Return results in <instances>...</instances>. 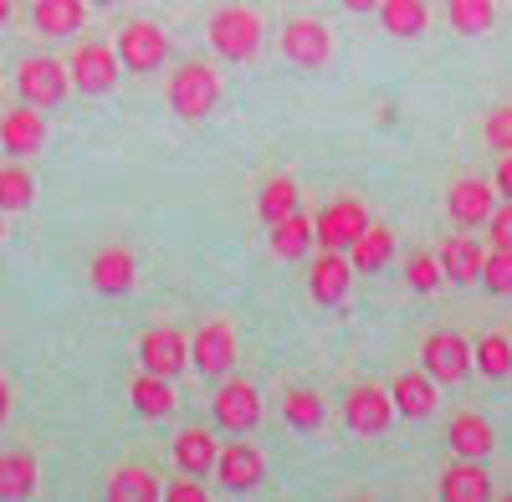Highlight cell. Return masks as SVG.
Returning <instances> with one entry per match:
<instances>
[{"mask_svg":"<svg viewBox=\"0 0 512 502\" xmlns=\"http://www.w3.org/2000/svg\"><path fill=\"white\" fill-rule=\"evenodd\" d=\"M487 144H492L497 154H512V103L487 113Z\"/></svg>","mask_w":512,"mask_h":502,"instance_id":"37","label":"cell"},{"mask_svg":"<svg viewBox=\"0 0 512 502\" xmlns=\"http://www.w3.org/2000/svg\"><path fill=\"white\" fill-rule=\"evenodd\" d=\"M6 415H11V385H6V374H0V426H6Z\"/></svg>","mask_w":512,"mask_h":502,"instance_id":"41","label":"cell"},{"mask_svg":"<svg viewBox=\"0 0 512 502\" xmlns=\"http://www.w3.org/2000/svg\"><path fill=\"white\" fill-rule=\"evenodd\" d=\"M216 477L226 492H251L256 482L267 477V462H262V451L246 446V441H231L221 456H216Z\"/></svg>","mask_w":512,"mask_h":502,"instance_id":"15","label":"cell"},{"mask_svg":"<svg viewBox=\"0 0 512 502\" xmlns=\"http://www.w3.org/2000/svg\"><path fill=\"white\" fill-rule=\"evenodd\" d=\"M492 441H497L492 426L482 421V415H472V410L451 421V451H456V456H477V462H482V456L492 451Z\"/></svg>","mask_w":512,"mask_h":502,"instance_id":"27","label":"cell"},{"mask_svg":"<svg viewBox=\"0 0 512 502\" xmlns=\"http://www.w3.org/2000/svg\"><path fill=\"white\" fill-rule=\"evenodd\" d=\"M210 410H216V426L226 431H251L256 421H262V395H256L251 380H226L216 390V400H210Z\"/></svg>","mask_w":512,"mask_h":502,"instance_id":"11","label":"cell"},{"mask_svg":"<svg viewBox=\"0 0 512 502\" xmlns=\"http://www.w3.org/2000/svg\"><path fill=\"white\" fill-rule=\"evenodd\" d=\"M164 497H169V502H200V497H205V487H200V482H175Z\"/></svg>","mask_w":512,"mask_h":502,"instance_id":"39","label":"cell"},{"mask_svg":"<svg viewBox=\"0 0 512 502\" xmlns=\"http://www.w3.org/2000/svg\"><path fill=\"white\" fill-rule=\"evenodd\" d=\"M139 359H144V369L149 374H180L185 364H190V339L180 328H149L144 339H139Z\"/></svg>","mask_w":512,"mask_h":502,"instance_id":"14","label":"cell"},{"mask_svg":"<svg viewBox=\"0 0 512 502\" xmlns=\"http://www.w3.org/2000/svg\"><path fill=\"white\" fill-rule=\"evenodd\" d=\"M67 62H52V57H26L21 72H16V93L21 103L31 108H57L67 98Z\"/></svg>","mask_w":512,"mask_h":502,"instance_id":"8","label":"cell"},{"mask_svg":"<svg viewBox=\"0 0 512 502\" xmlns=\"http://www.w3.org/2000/svg\"><path fill=\"white\" fill-rule=\"evenodd\" d=\"M93 6H118V0H93Z\"/></svg>","mask_w":512,"mask_h":502,"instance_id":"44","label":"cell"},{"mask_svg":"<svg viewBox=\"0 0 512 502\" xmlns=\"http://www.w3.org/2000/svg\"><path fill=\"white\" fill-rule=\"evenodd\" d=\"M472 364L487 374V380H502V374H512V339H502V333H487V339L472 349Z\"/></svg>","mask_w":512,"mask_h":502,"instance_id":"33","label":"cell"},{"mask_svg":"<svg viewBox=\"0 0 512 502\" xmlns=\"http://www.w3.org/2000/svg\"><path fill=\"white\" fill-rule=\"evenodd\" d=\"M262 36H267L262 16L246 11V6H226V11L210 16V47H216V57H226V62H251L256 52H262Z\"/></svg>","mask_w":512,"mask_h":502,"instance_id":"1","label":"cell"},{"mask_svg":"<svg viewBox=\"0 0 512 502\" xmlns=\"http://www.w3.org/2000/svg\"><path fill=\"white\" fill-rule=\"evenodd\" d=\"M88 277H93V287L103 292V298H123V292L134 287V277H139L134 251H123V246H103L98 257H93V267H88Z\"/></svg>","mask_w":512,"mask_h":502,"instance_id":"17","label":"cell"},{"mask_svg":"<svg viewBox=\"0 0 512 502\" xmlns=\"http://www.w3.org/2000/svg\"><path fill=\"white\" fill-rule=\"evenodd\" d=\"M349 251H354V257H349V262H354V272H379V267H390V257H395V226L369 221Z\"/></svg>","mask_w":512,"mask_h":502,"instance_id":"21","label":"cell"},{"mask_svg":"<svg viewBox=\"0 0 512 502\" xmlns=\"http://www.w3.org/2000/svg\"><path fill=\"white\" fill-rule=\"evenodd\" d=\"M420 364H425V374H431L436 385H456V380L472 374V344H466L461 333H451V328H436L431 339L420 344Z\"/></svg>","mask_w":512,"mask_h":502,"instance_id":"5","label":"cell"},{"mask_svg":"<svg viewBox=\"0 0 512 502\" xmlns=\"http://www.w3.org/2000/svg\"><path fill=\"white\" fill-rule=\"evenodd\" d=\"M441 497L446 502H487L492 497V477L482 472L477 456H461L456 467L441 472Z\"/></svg>","mask_w":512,"mask_h":502,"instance_id":"18","label":"cell"},{"mask_svg":"<svg viewBox=\"0 0 512 502\" xmlns=\"http://www.w3.org/2000/svg\"><path fill=\"white\" fill-rule=\"evenodd\" d=\"M379 21L390 36H420L431 11H425V0H379Z\"/></svg>","mask_w":512,"mask_h":502,"instance_id":"28","label":"cell"},{"mask_svg":"<svg viewBox=\"0 0 512 502\" xmlns=\"http://www.w3.org/2000/svg\"><path fill=\"white\" fill-rule=\"evenodd\" d=\"M349 282H354V262L344 257V251H328L323 246V257L313 262V277H308V292H313V303H344L349 298Z\"/></svg>","mask_w":512,"mask_h":502,"instance_id":"16","label":"cell"},{"mask_svg":"<svg viewBox=\"0 0 512 502\" xmlns=\"http://www.w3.org/2000/svg\"><path fill=\"white\" fill-rule=\"evenodd\" d=\"M36 180L26 164H0V211H31Z\"/></svg>","mask_w":512,"mask_h":502,"instance_id":"30","label":"cell"},{"mask_svg":"<svg viewBox=\"0 0 512 502\" xmlns=\"http://www.w3.org/2000/svg\"><path fill=\"white\" fill-rule=\"evenodd\" d=\"M267 231H272V257H282V262H297V257H308V246H313V216L292 211V216L272 221Z\"/></svg>","mask_w":512,"mask_h":502,"instance_id":"24","label":"cell"},{"mask_svg":"<svg viewBox=\"0 0 512 502\" xmlns=\"http://www.w3.org/2000/svg\"><path fill=\"white\" fill-rule=\"evenodd\" d=\"M0 241H6V226H0Z\"/></svg>","mask_w":512,"mask_h":502,"instance_id":"45","label":"cell"},{"mask_svg":"<svg viewBox=\"0 0 512 502\" xmlns=\"http://www.w3.org/2000/svg\"><path fill=\"white\" fill-rule=\"evenodd\" d=\"M344 421H349L354 436H379V431H390V421H395V400H390V390H379V385H359V390H349V400H344Z\"/></svg>","mask_w":512,"mask_h":502,"instance_id":"10","label":"cell"},{"mask_svg":"<svg viewBox=\"0 0 512 502\" xmlns=\"http://www.w3.org/2000/svg\"><path fill=\"white\" fill-rule=\"evenodd\" d=\"M11 21V0H0V26H6Z\"/></svg>","mask_w":512,"mask_h":502,"instance_id":"43","label":"cell"},{"mask_svg":"<svg viewBox=\"0 0 512 502\" xmlns=\"http://www.w3.org/2000/svg\"><path fill=\"white\" fill-rule=\"evenodd\" d=\"M446 211H451V221L461 231L487 226V216L497 211V185H487V180H456L451 195H446Z\"/></svg>","mask_w":512,"mask_h":502,"instance_id":"13","label":"cell"},{"mask_svg":"<svg viewBox=\"0 0 512 502\" xmlns=\"http://www.w3.org/2000/svg\"><path fill=\"white\" fill-rule=\"evenodd\" d=\"M487 241H492V246H502V251H512V200H507V205H497V211L487 216Z\"/></svg>","mask_w":512,"mask_h":502,"instance_id":"38","label":"cell"},{"mask_svg":"<svg viewBox=\"0 0 512 502\" xmlns=\"http://www.w3.org/2000/svg\"><path fill=\"white\" fill-rule=\"evenodd\" d=\"M164 98L180 118H205L221 103V72L205 67V62H185V67H175V77H169Z\"/></svg>","mask_w":512,"mask_h":502,"instance_id":"2","label":"cell"},{"mask_svg":"<svg viewBox=\"0 0 512 502\" xmlns=\"http://www.w3.org/2000/svg\"><path fill=\"white\" fill-rule=\"evenodd\" d=\"M405 277H410V287H415V292H431V287L441 282V262L431 257V251H415V257H410V272H405Z\"/></svg>","mask_w":512,"mask_h":502,"instance_id":"36","label":"cell"},{"mask_svg":"<svg viewBox=\"0 0 512 502\" xmlns=\"http://www.w3.org/2000/svg\"><path fill=\"white\" fill-rule=\"evenodd\" d=\"M282 57H287L292 67H308V72L328 67V62H333V36H328V26L313 21V16L287 21V26H282Z\"/></svg>","mask_w":512,"mask_h":502,"instance_id":"6","label":"cell"},{"mask_svg":"<svg viewBox=\"0 0 512 502\" xmlns=\"http://www.w3.org/2000/svg\"><path fill=\"white\" fill-rule=\"evenodd\" d=\"M292 211H297V185H292V180H267L262 195H256V216L272 226V221H282V216H292Z\"/></svg>","mask_w":512,"mask_h":502,"instance_id":"32","label":"cell"},{"mask_svg":"<svg viewBox=\"0 0 512 502\" xmlns=\"http://www.w3.org/2000/svg\"><path fill=\"white\" fill-rule=\"evenodd\" d=\"M482 257H487V251L472 236H446L441 241V277H451V282H482Z\"/></svg>","mask_w":512,"mask_h":502,"instance_id":"23","label":"cell"},{"mask_svg":"<svg viewBox=\"0 0 512 502\" xmlns=\"http://www.w3.org/2000/svg\"><path fill=\"white\" fill-rule=\"evenodd\" d=\"M128 395H134V410L149 415V421H164V415L175 410V390H169V380L164 374H149V369L128 385Z\"/></svg>","mask_w":512,"mask_h":502,"instance_id":"25","label":"cell"},{"mask_svg":"<svg viewBox=\"0 0 512 502\" xmlns=\"http://www.w3.org/2000/svg\"><path fill=\"white\" fill-rule=\"evenodd\" d=\"M446 16H451V26H456L461 36H482V31H492L497 6H492V0H451Z\"/></svg>","mask_w":512,"mask_h":502,"instance_id":"31","label":"cell"},{"mask_svg":"<svg viewBox=\"0 0 512 502\" xmlns=\"http://www.w3.org/2000/svg\"><path fill=\"white\" fill-rule=\"evenodd\" d=\"M0 149H6L11 159H26V154H41L47 149V118H41V108H11L6 118H0Z\"/></svg>","mask_w":512,"mask_h":502,"instance_id":"12","label":"cell"},{"mask_svg":"<svg viewBox=\"0 0 512 502\" xmlns=\"http://www.w3.org/2000/svg\"><path fill=\"white\" fill-rule=\"evenodd\" d=\"M108 497H113V502H154V497H164V492H159L154 472H144V467H118V472L108 477Z\"/></svg>","mask_w":512,"mask_h":502,"instance_id":"29","label":"cell"},{"mask_svg":"<svg viewBox=\"0 0 512 502\" xmlns=\"http://www.w3.org/2000/svg\"><path fill=\"white\" fill-rule=\"evenodd\" d=\"M36 492V462L26 451H0V497L21 502Z\"/></svg>","mask_w":512,"mask_h":502,"instance_id":"26","label":"cell"},{"mask_svg":"<svg viewBox=\"0 0 512 502\" xmlns=\"http://www.w3.org/2000/svg\"><path fill=\"white\" fill-rule=\"evenodd\" d=\"M190 364L200 374H231V364H236V328L226 318L200 323L195 339H190Z\"/></svg>","mask_w":512,"mask_h":502,"instance_id":"9","label":"cell"},{"mask_svg":"<svg viewBox=\"0 0 512 502\" xmlns=\"http://www.w3.org/2000/svg\"><path fill=\"white\" fill-rule=\"evenodd\" d=\"M492 185H497V195H502V200H512V154H502V164H497V180H492Z\"/></svg>","mask_w":512,"mask_h":502,"instance_id":"40","label":"cell"},{"mask_svg":"<svg viewBox=\"0 0 512 502\" xmlns=\"http://www.w3.org/2000/svg\"><path fill=\"white\" fill-rule=\"evenodd\" d=\"M282 410H287V426H297V431H318L323 426V400L313 390H287Z\"/></svg>","mask_w":512,"mask_h":502,"instance_id":"34","label":"cell"},{"mask_svg":"<svg viewBox=\"0 0 512 502\" xmlns=\"http://www.w3.org/2000/svg\"><path fill=\"white\" fill-rule=\"evenodd\" d=\"M31 21H36L41 36H72L88 21V0H36Z\"/></svg>","mask_w":512,"mask_h":502,"instance_id":"20","label":"cell"},{"mask_svg":"<svg viewBox=\"0 0 512 502\" xmlns=\"http://www.w3.org/2000/svg\"><path fill=\"white\" fill-rule=\"evenodd\" d=\"M216 456H221V446H216V436H210L205 426H190V431L175 436V462H180V472H190V477L216 472Z\"/></svg>","mask_w":512,"mask_h":502,"instance_id":"22","label":"cell"},{"mask_svg":"<svg viewBox=\"0 0 512 502\" xmlns=\"http://www.w3.org/2000/svg\"><path fill=\"white\" fill-rule=\"evenodd\" d=\"M395 415H405V421H425V415H436V380L431 374H395Z\"/></svg>","mask_w":512,"mask_h":502,"instance_id":"19","label":"cell"},{"mask_svg":"<svg viewBox=\"0 0 512 502\" xmlns=\"http://www.w3.org/2000/svg\"><path fill=\"white\" fill-rule=\"evenodd\" d=\"M118 72H123V62H118L113 47H103V41H82V47L72 52V62H67L72 88H77V93H88V98L113 93V88H118Z\"/></svg>","mask_w":512,"mask_h":502,"instance_id":"3","label":"cell"},{"mask_svg":"<svg viewBox=\"0 0 512 502\" xmlns=\"http://www.w3.org/2000/svg\"><path fill=\"white\" fill-rule=\"evenodd\" d=\"M118 62H123V72H154V67H164V57H169V36H164V26H154V21H128L123 31H118Z\"/></svg>","mask_w":512,"mask_h":502,"instance_id":"7","label":"cell"},{"mask_svg":"<svg viewBox=\"0 0 512 502\" xmlns=\"http://www.w3.org/2000/svg\"><path fill=\"white\" fill-rule=\"evenodd\" d=\"M364 226H369L364 200L338 195V200H328L323 211H318V221H313V241H318V246H328V251H349V246L359 241V231H364Z\"/></svg>","mask_w":512,"mask_h":502,"instance_id":"4","label":"cell"},{"mask_svg":"<svg viewBox=\"0 0 512 502\" xmlns=\"http://www.w3.org/2000/svg\"><path fill=\"white\" fill-rule=\"evenodd\" d=\"M349 11H379V0H344Z\"/></svg>","mask_w":512,"mask_h":502,"instance_id":"42","label":"cell"},{"mask_svg":"<svg viewBox=\"0 0 512 502\" xmlns=\"http://www.w3.org/2000/svg\"><path fill=\"white\" fill-rule=\"evenodd\" d=\"M482 287L487 292H512V251L492 246L487 257H482Z\"/></svg>","mask_w":512,"mask_h":502,"instance_id":"35","label":"cell"}]
</instances>
